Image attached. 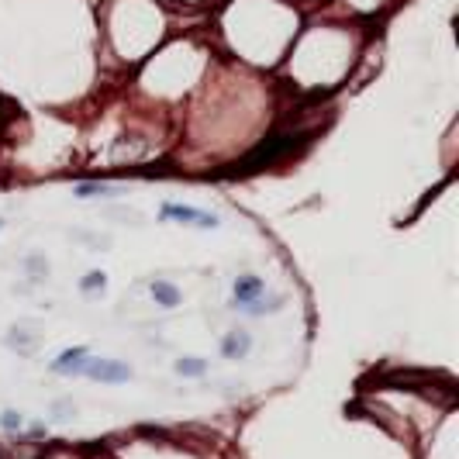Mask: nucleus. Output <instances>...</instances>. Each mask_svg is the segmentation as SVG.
<instances>
[{
	"label": "nucleus",
	"instance_id": "f257e3e1",
	"mask_svg": "<svg viewBox=\"0 0 459 459\" xmlns=\"http://www.w3.org/2000/svg\"><path fill=\"white\" fill-rule=\"evenodd\" d=\"M304 145H307V138H270V142H262L249 159H246L242 173H252V169H259V166H270V163H277L280 156L297 152V149H304Z\"/></svg>",
	"mask_w": 459,
	"mask_h": 459
},
{
	"label": "nucleus",
	"instance_id": "f03ea898",
	"mask_svg": "<svg viewBox=\"0 0 459 459\" xmlns=\"http://www.w3.org/2000/svg\"><path fill=\"white\" fill-rule=\"evenodd\" d=\"M84 373L100 380V383H125L131 376V366L118 363V359H93V363H84Z\"/></svg>",
	"mask_w": 459,
	"mask_h": 459
},
{
	"label": "nucleus",
	"instance_id": "7ed1b4c3",
	"mask_svg": "<svg viewBox=\"0 0 459 459\" xmlns=\"http://www.w3.org/2000/svg\"><path fill=\"white\" fill-rule=\"evenodd\" d=\"M163 218L187 221V225H201V228H214V225H218V218H214V214H201V211L180 208V204H166V208H163Z\"/></svg>",
	"mask_w": 459,
	"mask_h": 459
},
{
	"label": "nucleus",
	"instance_id": "20e7f679",
	"mask_svg": "<svg viewBox=\"0 0 459 459\" xmlns=\"http://www.w3.org/2000/svg\"><path fill=\"white\" fill-rule=\"evenodd\" d=\"M262 297V280L259 277H239L235 280V307H246V304H255Z\"/></svg>",
	"mask_w": 459,
	"mask_h": 459
},
{
	"label": "nucleus",
	"instance_id": "39448f33",
	"mask_svg": "<svg viewBox=\"0 0 459 459\" xmlns=\"http://www.w3.org/2000/svg\"><path fill=\"white\" fill-rule=\"evenodd\" d=\"M249 332L246 328H235V332L225 335V342H221V356H228V359H235V356H246L249 352Z\"/></svg>",
	"mask_w": 459,
	"mask_h": 459
},
{
	"label": "nucleus",
	"instance_id": "423d86ee",
	"mask_svg": "<svg viewBox=\"0 0 459 459\" xmlns=\"http://www.w3.org/2000/svg\"><path fill=\"white\" fill-rule=\"evenodd\" d=\"M84 359H86V349L76 345V349L62 352V356L52 363V370H55V373H84Z\"/></svg>",
	"mask_w": 459,
	"mask_h": 459
},
{
	"label": "nucleus",
	"instance_id": "0eeeda50",
	"mask_svg": "<svg viewBox=\"0 0 459 459\" xmlns=\"http://www.w3.org/2000/svg\"><path fill=\"white\" fill-rule=\"evenodd\" d=\"M152 297H156V304H163V307H176L180 304V291L166 284V280H156L152 284Z\"/></svg>",
	"mask_w": 459,
	"mask_h": 459
},
{
	"label": "nucleus",
	"instance_id": "6e6552de",
	"mask_svg": "<svg viewBox=\"0 0 459 459\" xmlns=\"http://www.w3.org/2000/svg\"><path fill=\"white\" fill-rule=\"evenodd\" d=\"M204 370H208L204 359H180L176 363V373L180 376H204Z\"/></svg>",
	"mask_w": 459,
	"mask_h": 459
},
{
	"label": "nucleus",
	"instance_id": "1a4fd4ad",
	"mask_svg": "<svg viewBox=\"0 0 459 459\" xmlns=\"http://www.w3.org/2000/svg\"><path fill=\"white\" fill-rule=\"evenodd\" d=\"M104 273H86L84 277V291H104Z\"/></svg>",
	"mask_w": 459,
	"mask_h": 459
},
{
	"label": "nucleus",
	"instance_id": "9d476101",
	"mask_svg": "<svg viewBox=\"0 0 459 459\" xmlns=\"http://www.w3.org/2000/svg\"><path fill=\"white\" fill-rule=\"evenodd\" d=\"M0 425H4L7 432H14V428H21V415H18V411H4V415H0Z\"/></svg>",
	"mask_w": 459,
	"mask_h": 459
},
{
	"label": "nucleus",
	"instance_id": "9b49d317",
	"mask_svg": "<svg viewBox=\"0 0 459 459\" xmlns=\"http://www.w3.org/2000/svg\"><path fill=\"white\" fill-rule=\"evenodd\" d=\"M76 194L80 197H93V194H111L107 187H97V183H84V187H76Z\"/></svg>",
	"mask_w": 459,
	"mask_h": 459
}]
</instances>
